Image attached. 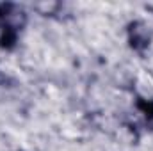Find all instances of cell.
I'll list each match as a JSON object with an SVG mask.
<instances>
[{"label": "cell", "mask_w": 153, "mask_h": 151, "mask_svg": "<svg viewBox=\"0 0 153 151\" xmlns=\"http://www.w3.org/2000/svg\"><path fill=\"white\" fill-rule=\"evenodd\" d=\"M134 30V38H132V44L135 46V48H144V46H148V32L144 30V29H137V25H134L132 27Z\"/></svg>", "instance_id": "obj_1"}]
</instances>
